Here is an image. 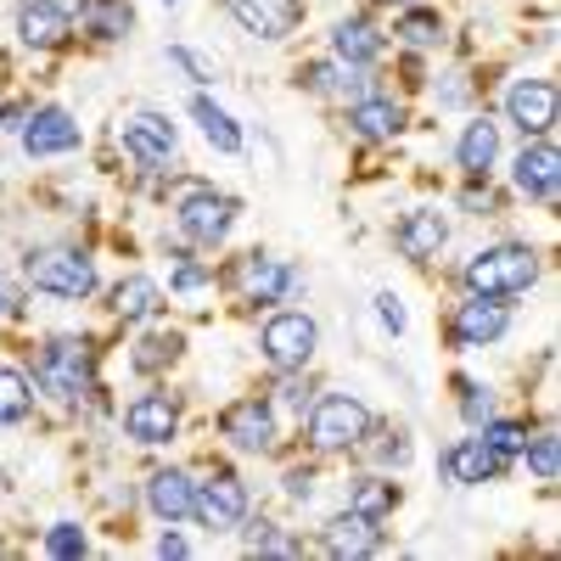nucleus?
<instances>
[{
	"instance_id": "a878e982",
	"label": "nucleus",
	"mask_w": 561,
	"mask_h": 561,
	"mask_svg": "<svg viewBox=\"0 0 561 561\" xmlns=\"http://www.w3.org/2000/svg\"><path fill=\"white\" fill-rule=\"evenodd\" d=\"M158 304H163V293H158L152 275H129L113 287V314H124V320H147Z\"/></svg>"
},
{
	"instance_id": "c03bdc74",
	"label": "nucleus",
	"mask_w": 561,
	"mask_h": 561,
	"mask_svg": "<svg viewBox=\"0 0 561 561\" xmlns=\"http://www.w3.org/2000/svg\"><path fill=\"white\" fill-rule=\"evenodd\" d=\"M0 309H7V298H0Z\"/></svg>"
},
{
	"instance_id": "f3484780",
	"label": "nucleus",
	"mask_w": 561,
	"mask_h": 561,
	"mask_svg": "<svg viewBox=\"0 0 561 561\" xmlns=\"http://www.w3.org/2000/svg\"><path fill=\"white\" fill-rule=\"evenodd\" d=\"M230 12H237V23L259 39H280V34H293L298 12H304V0H230Z\"/></svg>"
},
{
	"instance_id": "5701e85b",
	"label": "nucleus",
	"mask_w": 561,
	"mask_h": 561,
	"mask_svg": "<svg viewBox=\"0 0 561 561\" xmlns=\"http://www.w3.org/2000/svg\"><path fill=\"white\" fill-rule=\"evenodd\" d=\"M332 51H337V62H348V68L377 62V57H382V34L370 28V23H359V18H348V23H337V34H332Z\"/></svg>"
},
{
	"instance_id": "6e6552de",
	"label": "nucleus",
	"mask_w": 561,
	"mask_h": 561,
	"mask_svg": "<svg viewBox=\"0 0 561 561\" xmlns=\"http://www.w3.org/2000/svg\"><path fill=\"white\" fill-rule=\"evenodd\" d=\"M219 433L248 455H264V449H275V410L264 399H237L219 415Z\"/></svg>"
},
{
	"instance_id": "7c9ffc66",
	"label": "nucleus",
	"mask_w": 561,
	"mask_h": 561,
	"mask_svg": "<svg viewBox=\"0 0 561 561\" xmlns=\"http://www.w3.org/2000/svg\"><path fill=\"white\" fill-rule=\"evenodd\" d=\"M399 34L410 45H438L444 39V23H438V12H404L399 18Z\"/></svg>"
},
{
	"instance_id": "a211bd4d",
	"label": "nucleus",
	"mask_w": 561,
	"mask_h": 561,
	"mask_svg": "<svg viewBox=\"0 0 561 561\" xmlns=\"http://www.w3.org/2000/svg\"><path fill=\"white\" fill-rule=\"evenodd\" d=\"M325 556H348V561H359V556H370L382 545V528H377V517H359V511H348V517H332L325 523Z\"/></svg>"
},
{
	"instance_id": "b1692460",
	"label": "nucleus",
	"mask_w": 561,
	"mask_h": 561,
	"mask_svg": "<svg viewBox=\"0 0 561 561\" xmlns=\"http://www.w3.org/2000/svg\"><path fill=\"white\" fill-rule=\"evenodd\" d=\"M348 124H354V135H365V140H388V135H399L404 113H399L393 102H382V96H359V102L348 107Z\"/></svg>"
},
{
	"instance_id": "7ed1b4c3",
	"label": "nucleus",
	"mask_w": 561,
	"mask_h": 561,
	"mask_svg": "<svg viewBox=\"0 0 561 561\" xmlns=\"http://www.w3.org/2000/svg\"><path fill=\"white\" fill-rule=\"evenodd\" d=\"M34 382H39V393H51L57 404H79L90 393V354H84V343H73V337L45 343V354L34 365Z\"/></svg>"
},
{
	"instance_id": "58836bf2",
	"label": "nucleus",
	"mask_w": 561,
	"mask_h": 561,
	"mask_svg": "<svg viewBox=\"0 0 561 561\" xmlns=\"http://www.w3.org/2000/svg\"><path fill=\"white\" fill-rule=\"evenodd\" d=\"M280 399H287L293 410H304V404H309V382H298L293 370H287V382H280Z\"/></svg>"
},
{
	"instance_id": "c9c22d12",
	"label": "nucleus",
	"mask_w": 561,
	"mask_h": 561,
	"mask_svg": "<svg viewBox=\"0 0 561 561\" xmlns=\"http://www.w3.org/2000/svg\"><path fill=\"white\" fill-rule=\"evenodd\" d=\"M169 57H174V62H180L185 73H192L197 84H214V62H203V57L192 51V45H174V51H169Z\"/></svg>"
},
{
	"instance_id": "1a4fd4ad",
	"label": "nucleus",
	"mask_w": 561,
	"mask_h": 561,
	"mask_svg": "<svg viewBox=\"0 0 561 561\" xmlns=\"http://www.w3.org/2000/svg\"><path fill=\"white\" fill-rule=\"evenodd\" d=\"M505 113H511V124H517L523 135H550V124H556V84L550 79H517L511 96H505Z\"/></svg>"
},
{
	"instance_id": "2f4dec72",
	"label": "nucleus",
	"mask_w": 561,
	"mask_h": 561,
	"mask_svg": "<svg viewBox=\"0 0 561 561\" xmlns=\"http://www.w3.org/2000/svg\"><path fill=\"white\" fill-rule=\"evenodd\" d=\"M174 354H180V337L152 332V337H140V348H135V370H158V365H169Z\"/></svg>"
},
{
	"instance_id": "f03ea898",
	"label": "nucleus",
	"mask_w": 561,
	"mask_h": 561,
	"mask_svg": "<svg viewBox=\"0 0 561 561\" xmlns=\"http://www.w3.org/2000/svg\"><path fill=\"white\" fill-rule=\"evenodd\" d=\"M370 438V410L359 404V399H348V393H325L314 410H309V444L314 449H354V444H365Z\"/></svg>"
},
{
	"instance_id": "c85d7f7f",
	"label": "nucleus",
	"mask_w": 561,
	"mask_h": 561,
	"mask_svg": "<svg viewBox=\"0 0 561 561\" xmlns=\"http://www.w3.org/2000/svg\"><path fill=\"white\" fill-rule=\"evenodd\" d=\"M393 500H399V494H393V483H382V478H359V483H354L348 511H359V517H377V523H382L388 511H393Z\"/></svg>"
},
{
	"instance_id": "ddd939ff",
	"label": "nucleus",
	"mask_w": 561,
	"mask_h": 561,
	"mask_svg": "<svg viewBox=\"0 0 561 561\" xmlns=\"http://www.w3.org/2000/svg\"><path fill=\"white\" fill-rule=\"evenodd\" d=\"M505 325H511L505 304L472 293V304H460V309H455V325H449V332H455L460 348H483V343H500V337H505Z\"/></svg>"
},
{
	"instance_id": "c756f323",
	"label": "nucleus",
	"mask_w": 561,
	"mask_h": 561,
	"mask_svg": "<svg viewBox=\"0 0 561 561\" xmlns=\"http://www.w3.org/2000/svg\"><path fill=\"white\" fill-rule=\"evenodd\" d=\"M523 449H528L534 478H539V483H556V472H561V449H556V433H539V438H528Z\"/></svg>"
},
{
	"instance_id": "a19ab883",
	"label": "nucleus",
	"mask_w": 561,
	"mask_h": 561,
	"mask_svg": "<svg viewBox=\"0 0 561 561\" xmlns=\"http://www.w3.org/2000/svg\"><path fill=\"white\" fill-rule=\"evenodd\" d=\"M185 550H192V545H185L180 534H163V539H158V556H185Z\"/></svg>"
},
{
	"instance_id": "393cba45",
	"label": "nucleus",
	"mask_w": 561,
	"mask_h": 561,
	"mask_svg": "<svg viewBox=\"0 0 561 561\" xmlns=\"http://www.w3.org/2000/svg\"><path fill=\"white\" fill-rule=\"evenodd\" d=\"M192 118L203 124V135H208V147H214V152H225V158H237V152H242V129H237V118H230L225 107H214L208 96H197V102H192Z\"/></svg>"
},
{
	"instance_id": "9b49d317",
	"label": "nucleus",
	"mask_w": 561,
	"mask_h": 561,
	"mask_svg": "<svg viewBox=\"0 0 561 561\" xmlns=\"http://www.w3.org/2000/svg\"><path fill=\"white\" fill-rule=\"evenodd\" d=\"M124 433L135 444H169L180 433V404L169 393H140L129 410H124Z\"/></svg>"
},
{
	"instance_id": "20e7f679",
	"label": "nucleus",
	"mask_w": 561,
	"mask_h": 561,
	"mask_svg": "<svg viewBox=\"0 0 561 561\" xmlns=\"http://www.w3.org/2000/svg\"><path fill=\"white\" fill-rule=\"evenodd\" d=\"M28 280L51 298H90L96 293V264L73 248H51V253H34L28 259Z\"/></svg>"
},
{
	"instance_id": "0eeeda50",
	"label": "nucleus",
	"mask_w": 561,
	"mask_h": 561,
	"mask_svg": "<svg viewBox=\"0 0 561 561\" xmlns=\"http://www.w3.org/2000/svg\"><path fill=\"white\" fill-rule=\"evenodd\" d=\"M174 219H180V230L192 242H225V230H230V219H237V203L230 197H219V192H185L180 197V208H174Z\"/></svg>"
},
{
	"instance_id": "cd10ccee",
	"label": "nucleus",
	"mask_w": 561,
	"mask_h": 561,
	"mask_svg": "<svg viewBox=\"0 0 561 561\" xmlns=\"http://www.w3.org/2000/svg\"><path fill=\"white\" fill-rule=\"evenodd\" d=\"M79 23L96 39H113V34L129 28V7H124V0H90V7H79Z\"/></svg>"
},
{
	"instance_id": "412c9836",
	"label": "nucleus",
	"mask_w": 561,
	"mask_h": 561,
	"mask_svg": "<svg viewBox=\"0 0 561 561\" xmlns=\"http://www.w3.org/2000/svg\"><path fill=\"white\" fill-rule=\"evenodd\" d=\"M444 242H449V225H444V214H433V208H415V214H404V225H399V253H404V259H433Z\"/></svg>"
},
{
	"instance_id": "f704fd0d",
	"label": "nucleus",
	"mask_w": 561,
	"mask_h": 561,
	"mask_svg": "<svg viewBox=\"0 0 561 561\" xmlns=\"http://www.w3.org/2000/svg\"><path fill=\"white\" fill-rule=\"evenodd\" d=\"M483 438H489L500 455H523V444H528V433L517 427V421H494V427H483Z\"/></svg>"
},
{
	"instance_id": "e433bc0d",
	"label": "nucleus",
	"mask_w": 561,
	"mask_h": 561,
	"mask_svg": "<svg viewBox=\"0 0 561 561\" xmlns=\"http://www.w3.org/2000/svg\"><path fill=\"white\" fill-rule=\"evenodd\" d=\"M460 410H466V421H472V427H478V421H489V415H494V399H489L483 388H466Z\"/></svg>"
},
{
	"instance_id": "dca6fc26",
	"label": "nucleus",
	"mask_w": 561,
	"mask_h": 561,
	"mask_svg": "<svg viewBox=\"0 0 561 561\" xmlns=\"http://www.w3.org/2000/svg\"><path fill=\"white\" fill-rule=\"evenodd\" d=\"M18 34H23V45H34V51H51V45H62L73 34V12L57 7V0H28V7L18 12Z\"/></svg>"
},
{
	"instance_id": "9d476101",
	"label": "nucleus",
	"mask_w": 561,
	"mask_h": 561,
	"mask_svg": "<svg viewBox=\"0 0 561 561\" xmlns=\"http://www.w3.org/2000/svg\"><path fill=\"white\" fill-rule=\"evenodd\" d=\"M79 124L62 113V107H39L23 118V152L28 158H57V152H73L79 147Z\"/></svg>"
},
{
	"instance_id": "39448f33",
	"label": "nucleus",
	"mask_w": 561,
	"mask_h": 561,
	"mask_svg": "<svg viewBox=\"0 0 561 561\" xmlns=\"http://www.w3.org/2000/svg\"><path fill=\"white\" fill-rule=\"evenodd\" d=\"M264 359L275 365V370H304L309 359H314V348H320V325L309 320V314H298V309H287V314H275V320H264Z\"/></svg>"
},
{
	"instance_id": "aec40b11",
	"label": "nucleus",
	"mask_w": 561,
	"mask_h": 561,
	"mask_svg": "<svg viewBox=\"0 0 561 561\" xmlns=\"http://www.w3.org/2000/svg\"><path fill=\"white\" fill-rule=\"evenodd\" d=\"M242 287H248V298L253 304H280L293 287H298V270L287 264V259H248L242 264Z\"/></svg>"
},
{
	"instance_id": "ea45409f",
	"label": "nucleus",
	"mask_w": 561,
	"mask_h": 561,
	"mask_svg": "<svg viewBox=\"0 0 561 561\" xmlns=\"http://www.w3.org/2000/svg\"><path fill=\"white\" fill-rule=\"evenodd\" d=\"M203 280H208V275H203L197 264H180V270H174V287H180V293H197Z\"/></svg>"
},
{
	"instance_id": "37998d69",
	"label": "nucleus",
	"mask_w": 561,
	"mask_h": 561,
	"mask_svg": "<svg viewBox=\"0 0 561 561\" xmlns=\"http://www.w3.org/2000/svg\"><path fill=\"white\" fill-rule=\"evenodd\" d=\"M309 483H314L309 472H287V494H293V500H304V494H309Z\"/></svg>"
},
{
	"instance_id": "79ce46f5",
	"label": "nucleus",
	"mask_w": 561,
	"mask_h": 561,
	"mask_svg": "<svg viewBox=\"0 0 561 561\" xmlns=\"http://www.w3.org/2000/svg\"><path fill=\"white\" fill-rule=\"evenodd\" d=\"M382 460H393V466H404V460H410V444H404V438H393V444H382Z\"/></svg>"
},
{
	"instance_id": "bb28decb",
	"label": "nucleus",
	"mask_w": 561,
	"mask_h": 561,
	"mask_svg": "<svg viewBox=\"0 0 561 561\" xmlns=\"http://www.w3.org/2000/svg\"><path fill=\"white\" fill-rule=\"evenodd\" d=\"M28 404H34L28 377H23V370H12V365H0V427L23 421V415H28Z\"/></svg>"
},
{
	"instance_id": "2eb2a0df",
	"label": "nucleus",
	"mask_w": 561,
	"mask_h": 561,
	"mask_svg": "<svg viewBox=\"0 0 561 561\" xmlns=\"http://www.w3.org/2000/svg\"><path fill=\"white\" fill-rule=\"evenodd\" d=\"M444 472H449V483H489V478L505 472V455L489 438H460L444 455Z\"/></svg>"
},
{
	"instance_id": "72a5a7b5",
	"label": "nucleus",
	"mask_w": 561,
	"mask_h": 561,
	"mask_svg": "<svg viewBox=\"0 0 561 561\" xmlns=\"http://www.w3.org/2000/svg\"><path fill=\"white\" fill-rule=\"evenodd\" d=\"M45 556H84V528L57 523L51 534H45Z\"/></svg>"
},
{
	"instance_id": "473e14b6",
	"label": "nucleus",
	"mask_w": 561,
	"mask_h": 561,
	"mask_svg": "<svg viewBox=\"0 0 561 561\" xmlns=\"http://www.w3.org/2000/svg\"><path fill=\"white\" fill-rule=\"evenodd\" d=\"M248 550H259V556H298V539L275 534V523H253L248 528Z\"/></svg>"
},
{
	"instance_id": "423d86ee",
	"label": "nucleus",
	"mask_w": 561,
	"mask_h": 561,
	"mask_svg": "<svg viewBox=\"0 0 561 561\" xmlns=\"http://www.w3.org/2000/svg\"><path fill=\"white\" fill-rule=\"evenodd\" d=\"M192 517L214 534H230V528H242L248 517V483L237 472H214L208 483H197V505H192Z\"/></svg>"
},
{
	"instance_id": "4468645a",
	"label": "nucleus",
	"mask_w": 561,
	"mask_h": 561,
	"mask_svg": "<svg viewBox=\"0 0 561 561\" xmlns=\"http://www.w3.org/2000/svg\"><path fill=\"white\" fill-rule=\"evenodd\" d=\"M517 192L523 197H539V203H556V180H561V158H556V147L545 135H534L528 147H523V158H517Z\"/></svg>"
},
{
	"instance_id": "a18cd8bd",
	"label": "nucleus",
	"mask_w": 561,
	"mask_h": 561,
	"mask_svg": "<svg viewBox=\"0 0 561 561\" xmlns=\"http://www.w3.org/2000/svg\"><path fill=\"white\" fill-rule=\"evenodd\" d=\"M169 7H174V0H169Z\"/></svg>"
},
{
	"instance_id": "f8f14e48",
	"label": "nucleus",
	"mask_w": 561,
	"mask_h": 561,
	"mask_svg": "<svg viewBox=\"0 0 561 561\" xmlns=\"http://www.w3.org/2000/svg\"><path fill=\"white\" fill-rule=\"evenodd\" d=\"M118 140H124V152H129L135 163H147V169H163V163L174 158V124H169L163 113H135Z\"/></svg>"
},
{
	"instance_id": "f257e3e1",
	"label": "nucleus",
	"mask_w": 561,
	"mask_h": 561,
	"mask_svg": "<svg viewBox=\"0 0 561 561\" xmlns=\"http://www.w3.org/2000/svg\"><path fill=\"white\" fill-rule=\"evenodd\" d=\"M539 280V259L534 248H489L466 264V287L483 293V298H517Z\"/></svg>"
},
{
	"instance_id": "4be33fe9",
	"label": "nucleus",
	"mask_w": 561,
	"mask_h": 561,
	"mask_svg": "<svg viewBox=\"0 0 561 561\" xmlns=\"http://www.w3.org/2000/svg\"><path fill=\"white\" fill-rule=\"evenodd\" d=\"M455 158H460V169H466V174H489V169H494V158H500V124L472 118V124L460 129Z\"/></svg>"
},
{
	"instance_id": "6ab92c4d",
	"label": "nucleus",
	"mask_w": 561,
	"mask_h": 561,
	"mask_svg": "<svg viewBox=\"0 0 561 561\" xmlns=\"http://www.w3.org/2000/svg\"><path fill=\"white\" fill-rule=\"evenodd\" d=\"M147 505L158 511L163 523H185V517H192V505H197V483L185 472H174V466H169V472H152L147 478Z\"/></svg>"
},
{
	"instance_id": "4c0bfd02",
	"label": "nucleus",
	"mask_w": 561,
	"mask_h": 561,
	"mask_svg": "<svg viewBox=\"0 0 561 561\" xmlns=\"http://www.w3.org/2000/svg\"><path fill=\"white\" fill-rule=\"evenodd\" d=\"M377 314H382V325H388L393 337L404 332V309H399V298H393V293H382V298H377Z\"/></svg>"
}]
</instances>
